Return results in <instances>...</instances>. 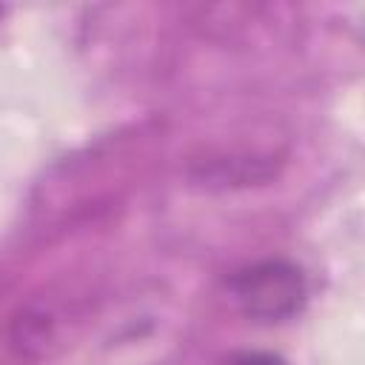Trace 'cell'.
Returning <instances> with one entry per match:
<instances>
[{
  "mask_svg": "<svg viewBox=\"0 0 365 365\" xmlns=\"http://www.w3.org/2000/svg\"><path fill=\"white\" fill-rule=\"evenodd\" d=\"M240 311L254 322H285L305 308L308 282L299 265L288 259H259L228 279Z\"/></svg>",
  "mask_w": 365,
  "mask_h": 365,
  "instance_id": "6da1fadb",
  "label": "cell"
},
{
  "mask_svg": "<svg viewBox=\"0 0 365 365\" xmlns=\"http://www.w3.org/2000/svg\"><path fill=\"white\" fill-rule=\"evenodd\" d=\"M228 365H288L279 354H268V351H242L234 354L228 359Z\"/></svg>",
  "mask_w": 365,
  "mask_h": 365,
  "instance_id": "7a4b0ae2",
  "label": "cell"
}]
</instances>
